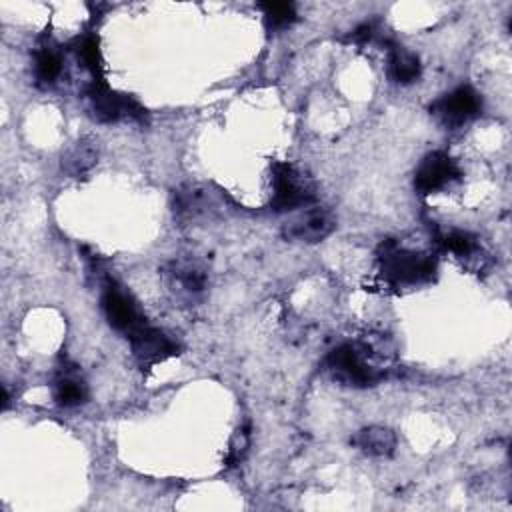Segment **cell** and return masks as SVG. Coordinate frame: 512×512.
I'll use <instances>...</instances> for the list:
<instances>
[{"mask_svg": "<svg viewBox=\"0 0 512 512\" xmlns=\"http://www.w3.org/2000/svg\"><path fill=\"white\" fill-rule=\"evenodd\" d=\"M388 354L374 342L356 340L336 346L324 360L328 374L348 386H374L386 378Z\"/></svg>", "mask_w": 512, "mask_h": 512, "instance_id": "cell-1", "label": "cell"}, {"mask_svg": "<svg viewBox=\"0 0 512 512\" xmlns=\"http://www.w3.org/2000/svg\"><path fill=\"white\" fill-rule=\"evenodd\" d=\"M380 272L392 286H414L428 282L436 272V262L430 256L404 250L394 240H386L378 250Z\"/></svg>", "mask_w": 512, "mask_h": 512, "instance_id": "cell-2", "label": "cell"}, {"mask_svg": "<svg viewBox=\"0 0 512 512\" xmlns=\"http://www.w3.org/2000/svg\"><path fill=\"white\" fill-rule=\"evenodd\" d=\"M316 198L314 184L306 174L288 162L272 164V198L270 206L276 212H288L312 204Z\"/></svg>", "mask_w": 512, "mask_h": 512, "instance_id": "cell-3", "label": "cell"}, {"mask_svg": "<svg viewBox=\"0 0 512 512\" xmlns=\"http://www.w3.org/2000/svg\"><path fill=\"white\" fill-rule=\"evenodd\" d=\"M84 96L92 116L98 122H118L122 118L144 120L146 116V110L132 96L110 90L106 80H94L86 88Z\"/></svg>", "mask_w": 512, "mask_h": 512, "instance_id": "cell-4", "label": "cell"}, {"mask_svg": "<svg viewBox=\"0 0 512 512\" xmlns=\"http://www.w3.org/2000/svg\"><path fill=\"white\" fill-rule=\"evenodd\" d=\"M164 284L168 292L178 300H196L208 288V270L206 266L190 256H180L170 260L164 270Z\"/></svg>", "mask_w": 512, "mask_h": 512, "instance_id": "cell-5", "label": "cell"}, {"mask_svg": "<svg viewBox=\"0 0 512 512\" xmlns=\"http://www.w3.org/2000/svg\"><path fill=\"white\" fill-rule=\"evenodd\" d=\"M222 208V196L206 184H184L174 190L172 210L182 224L202 222L216 216Z\"/></svg>", "mask_w": 512, "mask_h": 512, "instance_id": "cell-6", "label": "cell"}, {"mask_svg": "<svg viewBox=\"0 0 512 512\" xmlns=\"http://www.w3.org/2000/svg\"><path fill=\"white\" fill-rule=\"evenodd\" d=\"M102 310H104L110 326L114 330L126 334V338H130L134 332H138L146 324L144 316L140 314V310L136 308L132 298L110 278L104 280Z\"/></svg>", "mask_w": 512, "mask_h": 512, "instance_id": "cell-7", "label": "cell"}, {"mask_svg": "<svg viewBox=\"0 0 512 512\" xmlns=\"http://www.w3.org/2000/svg\"><path fill=\"white\" fill-rule=\"evenodd\" d=\"M482 110L480 94L470 86H458L456 90L440 96L432 106L430 114H434L444 126L458 128L478 116Z\"/></svg>", "mask_w": 512, "mask_h": 512, "instance_id": "cell-8", "label": "cell"}, {"mask_svg": "<svg viewBox=\"0 0 512 512\" xmlns=\"http://www.w3.org/2000/svg\"><path fill=\"white\" fill-rule=\"evenodd\" d=\"M460 176L462 172L456 160L450 154L436 150L420 160L414 172V188L424 196L434 194L456 182Z\"/></svg>", "mask_w": 512, "mask_h": 512, "instance_id": "cell-9", "label": "cell"}, {"mask_svg": "<svg viewBox=\"0 0 512 512\" xmlns=\"http://www.w3.org/2000/svg\"><path fill=\"white\" fill-rule=\"evenodd\" d=\"M336 228V218L330 210L324 208H312L304 214L288 220L282 226V236L290 242L300 244H316L332 234Z\"/></svg>", "mask_w": 512, "mask_h": 512, "instance_id": "cell-10", "label": "cell"}, {"mask_svg": "<svg viewBox=\"0 0 512 512\" xmlns=\"http://www.w3.org/2000/svg\"><path fill=\"white\" fill-rule=\"evenodd\" d=\"M128 340L132 346V354L142 368H150L178 354V344L170 336H166L162 330L152 328L148 324H144Z\"/></svg>", "mask_w": 512, "mask_h": 512, "instance_id": "cell-11", "label": "cell"}, {"mask_svg": "<svg viewBox=\"0 0 512 512\" xmlns=\"http://www.w3.org/2000/svg\"><path fill=\"white\" fill-rule=\"evenodd\" d=\"M96 160H98V142L90 136H84L64 152L62 170L72 178H80L88 170H92Z\"/></svg>", "mask_w": 512, "mask_h": 512, "instance_id": "cell-12", "label": "cell"}, {"mask_svg": "<svg viewBox=\"0 0 512 512\" xmlns=\"http://www.w3.org/2000/svg\"><path fill=\"white\" fill-rule=\"evenodd\" d=\"M352 444L368 456H390L396 448V434L386 426H368L352 436Z\"/></svg>", "mask_w": 512, "mask_h": 512, "instance_id": "cell-13", "label": "cell"}, {"mask_svg": "<svg viewBox=\"0 0 512 512\" xmlns=\"http://www.w3.org/2000/svg\"><path fill=\"white\" fill-rule=\"evenodd\" d=\"M388 76L396 84H410L420 76V60L400 44L388 48Z\"/></svg>", "mask_w": 512, "mask_h": 512, "instance_id": "cell-14", "label": "cell"}, {"mask_svg": "<svg viewBox=\"0 0 512 512\" xmlns=\"http://www.w3.org/2000/svg\"><path fill=\"white\" fill-rule=\"evenodd\" d=\"M62 54L52 44H42L34 52V76L40 86H52L62 76Z\"/></svg>", "mask_w": 512, "mask_h": 512, "instance_id": "cell-15", "label": "cell"}, {"mask_svg": "<svg viewBox=\"0 0 512 512\" xmlns=\"http://www.w3.org/2000/svg\"><path fill=\"white\" fill-rule=\"evenodd\" d=\"M86 398H88V388L84 380H80L78 376L64 372L54 380V400L60 406L72 408L86 402Z\"/></svg>", "mask_w": 512, "mask_h": 512, "instance_id": "cell-16", "label": "cell"}, {"mask_svg": "<svg viewBox=\"0 0 512 512\" xmlns=\"http://www.w3.org/2000/svg\"><path fill=\"white\" fill-rule=\"evenodd\" d=\"M74 50H76L78 58L82 60V64L92 72L94 80H104V60L100 54L98 38L94 34H86L76 40Z\"/></svg>", "mask_w": 512, "mask_h": 512, "instance_id": "cell-17", "label": "cell"}, {"mask_svg": "<svg viewBox=\"0 0 512 512\" xmlns=\"http://www.w3.org/2000/svg\"><path fill=\"white\" fill-rule=\"evenodd\" d=\"M264 14V24L270 32L288 28L296 20V6L290 2H264L258 4Z\"/></svg>", "mask_w": 512, "mask_h": 512, "instance_id": "cell-18", "label": "cell"}, {"mask_svg": "<svg viewBox=\"0 0 512 512\" xmlns=\"http://www.w3.org/2000/svg\"><path fill=\"white\" fill-rule=\"evenodd\" d=\"M444 250L460 256V258H474L480 252L476 238L464 230H450L440 236L438 240Z\"/></svg>", "mask_w": 512, "mask_h": 512, "instance_id": "cell-19", "label": "cell"}, {"mask_svg": "<svg viewBox=\"0 0 512 512\" xmlns=\"http://www.w3.org/2000/svg\"><path fill=\"white\" fill-rule=\"evenodd\" d=\"M248 444H250L248 428H238L234 432V436L230 440V448L226 452V466H236L244 458V454L248 450Z\"/></svg>", "mask_w": 512, "mask_h": 512, "instance_id": "cell-20", "label": "cell"}, {"mask_svg": "<svg viewBox=\"0 0 512 512\" xmlns=\"http://www.w3.org/2000/svg\"><path fill=\"white\" fill-rule=\"evenodd\" d=\"M374 32H376L374 24H372V22H364V24L356 26V28L350 32L348 40L354 42V44H366V42H370V40L374 38Z\"/></svg>", "mask_w": 512, "mask_h": 512, "instance_id": "cell-21", "label": "cell"}]
</instances>
